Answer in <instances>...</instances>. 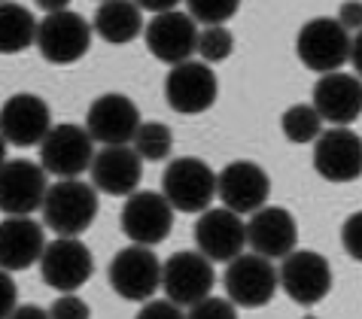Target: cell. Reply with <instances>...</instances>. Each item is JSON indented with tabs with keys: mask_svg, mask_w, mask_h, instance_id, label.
I'll return each instance as SVG.
<instances>
[{
	"mask_svg": "<svg viewBox=\"0 0 362 319\" xmlns=\"http://www.w3.org/2000/svg\"><path fill=\"white\" fill-rule=\"evenodd\" d=\"M43 219L58 237H79L98 219V188L79 176L58 179L43 195Z\"/></svg>",
	"mask_w": 362,
	"mask_h": 319,
	"instance_id": "cell-1",
	"label": "cell"
},
{
	"mask_svg": "<svg viewBox=\"0 0 362 319\" xmlns=\"http://www.w3.org/2000/svg\"><path fill=\"white\" fill-rule=\"evenodd\" d=\"M162 195L180 213H201L216 198V171L204 158H174L162 174Z\"/></svg>",
	"mask_w": 362,
	"mask_h": 319,
	"instance_id": "cell-2",
	"label": "cell"
},
{
	"mask_svg": "<svg viewBox=\"0 0 362 319\" xmlns=\"http://www.w3.org/2000/svg\"><path fill=\"white\" fill-rule=\"evenodd\" d=\"M110 286L125 301H146L162 289V262L149 246H125L107 267Z\"/></svg>",
	"mask_w": 362,
	"mask_h": 319,
	"instance_id": "cell-3",
	"label": "cell"
},
{
	"mask_svg": "<svg viewBox=\"0 0 362 319\" xmlns=\"http://www.w3.org/2000/svg\"><path fill=\"white\" fill-rule=\"evenodd\" d=\"M37 49L49 64H74L92 46V25L79 13H46L43 22H37Z\"/></svg>",
	"mask_w": 362,
	"mask_h": 319,
	"instance_id": "cell-4",
	"label": "cell"
},
{
	"mask_svg": "<svg viewBox=\"0 0 362 319\" xmlns=\"http://www.w3.org/2000/svg\"><path fill=\"white\" fill-rule=\"evenodd\" d=\"M277 283L284 292L301 307H314L329 295L332 289V267L329 258L310 249H293L280 258Z\"/></svg>",
	"mask_w": 362,
	"mask_h": 319,
	"instance_id": "cell-5",
	"label": "cell"
},
{
	"mask_svg": "<svg viewBox=\"0 0 362 319\" xmlns=\"http://www.w3.org/2000/svg\"><path fill=\"white\" fill-rule=\"evenodd\" d=\"M223 283L231 304L256 311V307H265L277 292V267L259 253H238L226 267Z\"/></svg>",
	"mask_w": 362,
	"mask_h": 319,
	"instance_id": "cell-6",
	"label": "cell"
},
{
	"mask_svg": "<svg viewBox=\"0 0 362 319\" xmlns=\"http://www.w3.org/2000/svg\"><path fill=\"white\" fill-rule=\"evenodd\" d=\"M350 37L344 28L338 25V18H310V22L298 31L296 40V52L298 61L314 73H332L341 71L347 64V52H350Z\"/></svg>",
	"mask_w": 362,
	"mask_h": 319,
	"instance_id": "cell-7",
	"label": "cell"
},
{
	"mask_svg": "<svg viewBox=\"0 0 362 319\" xmlns=\"http://www.w3.org/2000/svg\"><path fill=\"white\" fill-rule=\"evenodd\" d=\"M95 158V140L79 125H55L40 140V164L58 179L83 176Z\"/></svg>",
	"mask_w": 362,
	"mask_h": 319,
	"instance_id": "cell-8",
	"label": "cell"
},
{
	"mask_svg": "<svg viewBox=\"0 0 362 319\" xmlns=\"http://www.w3.org/2000/svg\"><path fill=\"white\" fill-rule=\"evenodd\" d=\"M119 225H122V234L132 243L156 246L168 241L170 228H174V207L168 204L162 192H137L134 188L122 207Z\"/></svg>",
	"mask_w": 362,
	"mask_h": 319,
	"instance_id": "cell-9",
	"label": "cell"
},
{
	"mask_svg": "<svg viewBox=\"0 0 362 319\" xmlns=\"http://www.w3.org/2000/svg\"><path fill=\"white\" fill-rule=\"evenodd\" d=\"M219 97V83L216 73L210 71V64L204 61H180L170 67V73L165 76V101L177 113H204L216 104Z\"/></svg>",
	"mask_w": 362,
	"mask_h": 319,
	"instance_id": "cell-10",
	"label": "cell"
},
{
	"mask_svg": "<svg viewBox=\"0 0 362 319\" xmlns=\"http://www.w3.org/2000/svg\"><path fill=\"white\" fill-rule=\"evenodd\" d=\"M92 271H95L92 249L79 243L76 237H58V241L43 246L40 277L55 292H76L79 286L88 283Z\"/></svg>",
	"mask_w": 362,
	"mask_h": 319,
	"instance_id": "cell-11",
	"label": "cell"
},
{
	"mask_svg": "<svg viewBox=\"0 0 362 319\" xmlns=\"http://www.w3.org/2000/svg\"><path fill=\"white\" fill-rule=\"evenodd\" d=\"M214 283H216L214 262L201 253H192V249L174 253L162 265V289L180 307H192L204 295H210Z\"/></svg>",
	"mask_w": 362,
	"mask_h": 319,
	"instance_id": "cell-12",
	"label": "cell"
},
{
	"mask_svg": "<svg viewBox=\"0 0 362 319\" xmlns=\"http://www.w3.org/2000/svg\"><path fill=\"white\" fill-rule=\"evenodd\" d=\"M140 109L128 95L110 92L100 95L98 101L88 107L86 116V131L92 134V140L100 146H128L134 140L140 128Z\"/></svg>",
	"mask_w": 362,
	"mask_h": 319,
	"instance_id": "cell-13",
	"label": "cell"
},
{
	"mask_svg": "<svg viewBox=\"0 0 362 319\" xmlns=\"http://www.w3.org/2000/svg\"><path fill=\"white\" fill-rule=\"evenodd\" d=\"M46 171L28 158H13L0 164V213L6 216H31L43 207Z\"/></svg>",
	"mask_w": 362,
	"mask_h": 319,
	"instance_id": "cell-14",
	"label": "cell"
},
{
	"mask_svg": "<svg viewBox=\"0 0 362 319\" xmlns=\"http://www.w3.org/2000/svg\"><path fill=\"white\" fill-rule=\"evenodd\" d=\"M195 243L198 253L207 255L210 262H231L238 253H244L247 243V225L240 213L228 207H207L195 219Z\"/></svg>",
	"mask_w": 362,
	"mask_h": 319,
	"instance_id": "cell-15",
	"label": "cell"
},
{
	"mask_svg": "<svg viewBox=\"0 0 362 319\" xmlns=\"http://www.w3.org/2000/svg\"><path fill=\"white\" fill-rule=\"evenodd\" d=\"M314 167L329 183H354L362 171V146L359 134L347 125H335L320 131L314 140Z\"/></svg>",
	"mask_w": 362,
	"mask_h": 319,
	"instance_id": "cell-16",
	"label": "cell"
},
{
	"mask_svg": "<svg viewBox=\"0 0 362 319\" xmlns=\"http://www.w3.org/2000/svg\"><path fill=\"white\" fill-rule=\"evenodd\" d=\"M216 195H219V201H223L228 210L244 216V213L259 210V207L268 201L271 179L256 162H244V158H240V162H231V164H226L223 171H219Z\"/></svg>",
	"mask_w": 362,
	"mask_h": 319,
	"instance_id": "cell-17",
	"label": "cell"
},
{
	"mask_svg": "<svg viewBox=\"0 0 362 319\" xmlns=\"http://www.w3.org/2000/svg\"><path fill=\"white\" fill-rule=\"evenodd\" d=\"M52 128V109L37 95H13L0 107V134L9 146H40Z\"/></svg>",
	"mask_w": 362,
	"mask_h": 319,
	"instance_id": "cell-18",
	"label": "cell"
},
{
	"mask_svg": "<svg viewBox=\"0 0 362 319\" xmlns=\"http://www.w3.org/2000/svg\"><path fill=\"white\" fill-rule=\"evenodd\" d=\"M146 46L158 61L165 64H180L189 61L198 46V25L189 13H156V18L146 25Z\"/></svg>",
	"mask_w": 362,
	"mask_h": 319,
	"instance_id": "cell-19",
	"label": "cell"
},
{
	"mask_svg": "<svg viewBox=\"0 0 362 319\" xmlns=\"http://www.w3.org/2000/svg\"><path fill=\"white\" fill-rule=\"evenodd\" d=\"M247 243L253 246V253L265 258H284L293 253L298 243V225L296 216L286 207H259L250 213L247 222Z\"/></svg>",
	"mask_w": 362,
	"mask_h": 319,
	"instance_id": "cell-20",
	"label": "cell"
},
{
	"mask_svg": "<svg viewBox=\"0 0 362 319\" xmlns=\"http://www.w3.org/2000/svg\"><path fill=\"white\" fill-rule=\"evenodd\" d=\"M92 186L104 195L128 198L144 179V158L132 146H104L88 164Z\"/></svg>",
	"mask_w": 362,
	"mask_h": 319,
	"instance_id": "cell-21",
	"label": "cell"
},
{
	"mask_svg": "<svg viewBox=\"0 0 362 319\" xmlns=\"http://www.w3.org/2000/svg\"><path fill=\"white\" fill-rule=\"evenodd\" d=\"M323 122L332 125H350L359 119L362 109V85L354 73H323L314 85V104Z\"/></svg>",
	"mask_w": 362,
	"mask_h": 319,
	"instance_id": "cell-22",
	"label": "cell"
},
{
	"mask_svg": "<svg viewBox=\"0 0 362 319\" xmlns=\"http://www.w3.org/2000/svg\"><path fill=\"white\" fill-rule=\"evenodd\" d=\"M46 246L43 225L28 216H9L0 222V267L4 271H25L40 262Z\"/></svg>",
	"mask_w": 362,
	"mask_h": 319,
	"instance_id": "cell-23",
	"label": "cell"
},
{
	"mask_svg": "<svg viewBox=\"0 0 362 319\" xmlns=\"http://www.w3.org/2000/svg\"><path fill=\"white\" fill-rule=\"evenodd\" d=\"M92 31L113 46L132 43L144 34V13L134 0H100Z\"/></svg>",
	"mask_w": 362,
	"mask_h": 319,
	"instance_id": "cell-24",
	"label": "cell"
},
{
	"mask_svg": "<svg viewBox=\"0 0 362 319\" xmlns=\"http://www.w3.org/2000/svg\"><path fill=\"white\" fill-rule=\"evenodd\" d=\"M37 40V18L18 4H0V55L25 52Z\"/></svg>",
	"mask_w": 362,
	"mask_h": 319,
	"instance_id": "cell-25",
	"label": "cell"
},
{
	"mask_svg": "<svg viewBox=\"0 0 362 319\" xmlns=\"http://www.w3.org/2000/svg\"><path fill=\"white\" fill-rule=\"evenodd\" d=\"M280 128H284V137L289 143H314L317 134L323 131V119L310 104H296L284 113Z\"/></svg>",
	"mask_w": 362,
	"mask_h": 319,
	"instance_id": "cell-26",
	"label": "cell"
},
{
	"mask_svg": "<svg viewBox=\"0 0 362 319\" xmlns=\"http://www.w3.org/2000/svg\"><path fill=\"white\" fill-rule=\"evenodd\" d=\"M134 152L146 162H165L174 146V134L165 122H140L137 134H134Z\"/></svg>",
	"mask_w": 362,
	"mask_h": 319,
	"instance_id": "cell-27",
	"label": "cell"
},
{
	"mask_svg": "<svg viewBox=\"0 0 362 319\" xmlns=\"http://www.w3.org/2000/svg\"><path fill=\"white\" fill-rule=\"evenodd\" d=\"M235 49V37L226 25H207L204 31H198V46L195 52L204 58V64H214V61H226Z\"/></svg>",
	"mask_w": 362,
	"mask_h": 319,
	"instance_id": "cell-28",
	"label": "cell"
},
{
	"mask_svg": "<svg viewBox=\"0 0 362 319\" xmlns=\"http://www.w3.org/2000/svg\"><path fill=\"white\" fill-rule=\"evenodd\" d=\"M195 25H226L238 13L240 0H183Z\"/></svg>",
	"mask_w": 362,
	"mask_h": 319,
	"instance_id": "cell-29",
	"label": "cell"
},
{
	"mask_svg": "<svg viewBox=\"0 0 362 319\" xmlns=\"http://www.w3.org/2000/svg\"><path fill=\"white\" fill-rule=\"evenodd\" d=\"M189 316L192 319H235L238 316V307L228 301V298H214V295H204L201 301H195L189 307Z\"/></svg>",
	"mask_w": 362,
	"mask_h": 319,
	"instance_id": "cell-30",
	"label": "cell"
},
{
	"mask_svg": "<svg viewBox=\"0 0 362 319\" xmlns=\"http://www.w3.org/2000/svg\"><path fill=\"white\" fill-rule=\"evenodd\" d=\"M49 316L52 319H88L92 311H88V304L83 298H76L74 292H64L52 307H49Z\"/></svg>",
	"mask_w": 362,
	"mask_h": 319,
	"instance_id": "cell-31",
	"label": "cell"
},
{
	"mask_svg": "<svg viewBox=\"0 0 362 319\" xmlns=\"http://www.w3.org/2000/svg\"><path fill=\"white\" fill-rule=\"evenodd\" d=\"M140 319H180L183 316V307L174 304L170 298H165V301H144V307H140Z\"/></svg>",
	"mask_w": 362,
	"mask_h": 319,
	"instance_id": "cell-32",
	"label": "cell"
},
{
	"mask_svg": "<svg viewBox=\"0 0 362 319\" xmlns=\"http://www.w3.org/2000/svg\"><path fill=\"white\" fill-rule=\"evenodd\" d=\"M16 301H18L16 280L9 277V271H4V267H0V316H13Z\"/></svg>",
	"mask_w": 362,
	"mask_h": 319,
	"instance_id": "cell-33",
	"label": "cell"
},
{
	"mask_svg": "<svg viewBox=\"0 0 362 319\" xmlns=\"http://www.w3.org/2000/svg\"><path fill=\"white\" fill-rule=\"evenodd\" d=\"M359 213H354L347 219V225L341 228V241H344V246H347V253L354 255V258H359Z\"/></svg>",
	"mask_w": 362,
	"mask_h": 319,
	"instance_id": "cell-34",
	"label": "cell"
},
{
	"mask_svg": "<svg viewBox=\"0 0 362 319\" xmlns=\"http://www.w3.org/2000/svg\"><path fill=\"white\" fill-rule=\"evenodd\" d=\"M338 25L344 28L347 34H359V0H347L338 13Z\"/></svg>",
	"mask_w": 362,
	"mask_h": 319,
	"instance_id": "cell-35",
	"label": "cell"
},
{
	"mask_svg": "<svg viewBox=\"0 0 362 319\" xmlns=\"http://www.w3.org/2000/svg\"><path fill=\"white\" fill-rule=\"evenodd\" d=\"M140 9H149V13H168V9H174L180 0H134Z\"/></svg>",
	"mask_w": 362,
	"mask_h": 319,
	"instance_id": "cell-36",
	"label": "cell"
},
{
	"mask_svg": "<svg viewBox=\"0 0 362 319\" xmlns=\"http://www.w3.org/2000/svg\"><path fill=\"white\" fill-rule=\"evenodd\" d=\"M13 316H18V319H43V316H49V311H43V307H37V304H25V307L16 304Z\"/></svg>",
	"mask_w": 362,
	"mask_h": 319,
	"instance_id": "cell-37",
	"label": "cell"
},
{
	"mask_svg": "<svg viewBox=\"0 0 362 319\" xmlns=\"http://www.w3.org/2000/svg\"><path fill=\"white\" fill-rule=\"evenodd\" d=\"M40 9H46V13H62V9L70 6V0H34Z\"/></svg>",
	"mask_w": 362,
	"mask_h": 319,
	"instance_id": "cell-38",
	"label": "cell"
},
{
	"mask_svg": "<svg viewBox=\"0 0 362 319\" xmlns=\"http://www.w3.org/2000/svg\"><path fill=\"white\" fill-rule=\"evenodd\" d=\"M4 162H6V137L0 134V164H4Z\"/></svg>",
	"mask_w": 362,
	"mask_h": 319,
	"instance_id": "cell-39",
	"label": "cell"
},
{
	"mask_svg": "<svg viewBox=\"0 0 362 319\" xmlns=\"http://www.w3.org/2000/svg\"><path fill=\"white\" fill-rule=\"evenodd\" d=\"M0 4H4V0H0Z\"/></svg>",
	"mask_w": 362,
	"mask_h": 319,
	"instance_id": "cell-40",
	"label": "cell"
}]
</instances>
